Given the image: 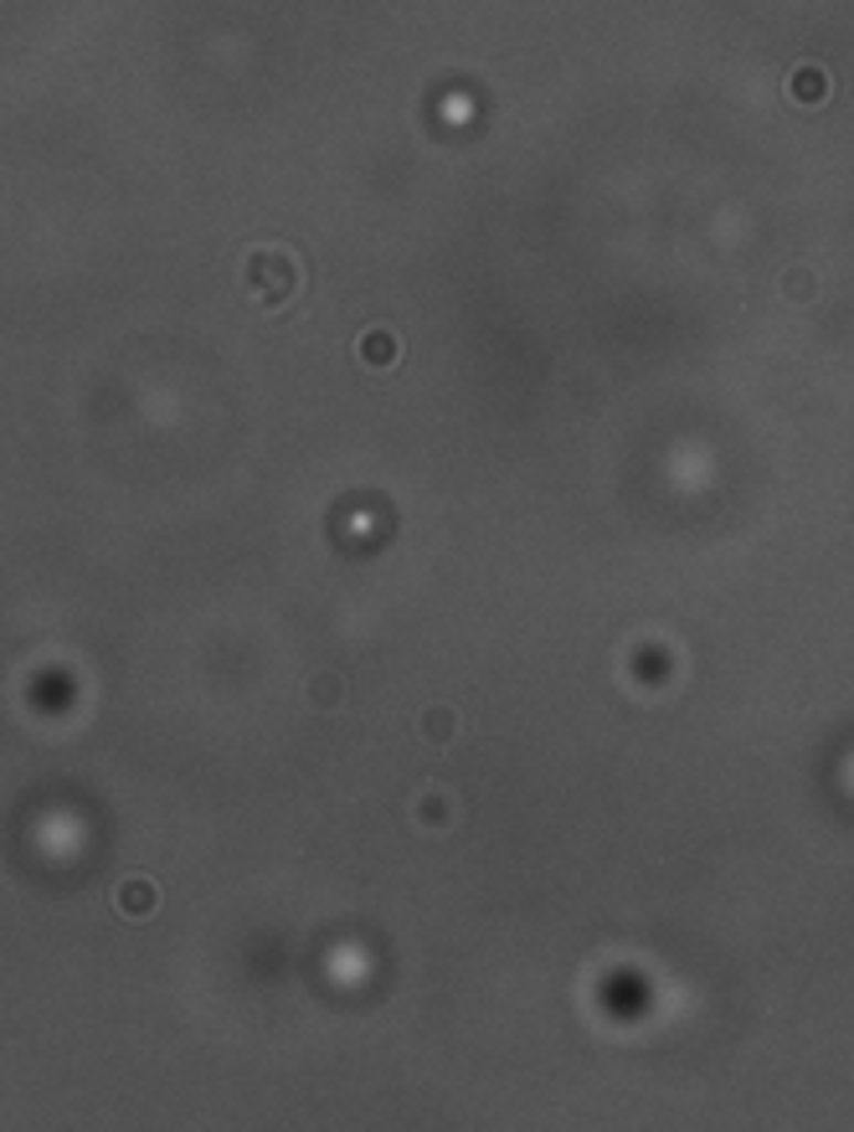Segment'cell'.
Segmentation results:
<instances>
[{"label":"cell","instance_id":"6da1fadb","mask_svg":"<svg viewBox=\"0 0 854 1132\" xmlns=\"http://www.w3.org/2000/svg\"><path fill=\"white\" fill-rule=\"evenodd\" d=\"M114 911H119L124 922H150L155 911H160V885H155L150 876H124L119 885H114Z\"/></svg>","mask_w":854,"mask_h":1132},{"label":"cell","instance_id":"7a4b0ae2","mask_svg":"<svg viewBox=\"0 0 854 1132\" xmlns=\"http://www.w3.org/2000/svg\"><path fill=\"white\" fill-rule=\"evenodd\" d=\"M309 705H319V711L340 705V680H335V674H315V680H309Z\"/></svg>","mask_w":854,"mask_h":1132},{"label":"cell","instance_id":"3957f363","mask_svg":"<svg viewBox=\"0 0 854 1132\" xmlns=\"http://www.w3.org/2000/svg\"><path fill=\"white\" fill-rule=\"evenodd\" d=\"M449 726H453V715H449V711H433V715H422V736H433L437 746L449 742Z\"/></svg>","mask_w":854,"mask_h":1132}]
</instances>
